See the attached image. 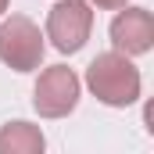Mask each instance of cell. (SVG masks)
Returning <instances> with one entry per match:
<instances>
[{
	"mask_svg": "<svg viewBox=\"0 0 154 154\" xmlns=\"http://www.w3.org/2000/svg\"><path fill=\"white\" fill-rule=\"evenodd\" d=\"M90 29H93V11L86 0H61L47 14V39L61 54L82 50V43L90 39Z\"/></svg>",
	"mask_w": 154,
	"mask_h": 154,
	"instance_id": "cell-3",
	"label": "cell"
},
{
	"mask_svg": "<svg viewBox=\"0 0 154 154\" xmlns=\"http://www.w3.org/2000/svg\"><path fill=\"white\" fill-rule=\"evenodd\" d=\"M0 61L14 72H32L43 61V36L25 14H11L0 25Z\"/></svg>",
	"mask_w": 154,
	"mask_h": 154,
	"instance_id": "cell-2",
	"label": "cell"
},
{
	"mask_svg": "<svg viewBox=\"0 0 154 154\" xmlns=\"http://www.w3.org/2000/svg\"><path fill=\"white\" fill-rule=\"evenodd\" d=\"M111 43L122 54H147L154 47V18L143 7H125L111 22Z\"/></svg>",
	"mask_w": 154,
	"mask_h": 154,
	"instance_id": "cell-5",
	"label": "cell"
},
{
	"mask_svg": "<svg viewBox=\"0 0 154 154\" xmlns=\"http://www.w3.org/2000/svg\"><path fill=\"white\" fill-rule=\"evenodd\" d=\"M43 133L29 122H7L0 129V154H39Z\"/></svg>",
	"mask_w": 154,
	"mask_h": 154,
	"instance_id": "cell-6",
	"label": "cell"
},
{
	"mask_svg": "<svg viewBox=\"0 0 154 154\" xmlns=\"http://www.w3.org/2000/svg\"><path fill=\"white\" fill-rule=\"evenodd\" d=\"M97 7H125V0H93Z\"/></svg>",
	"mask_w": 154,
	"mask_h": 154,
	"instance_id": "cell-7",
	"label": "cell"
},
{
	"mask_svg": "<svg viewBox=\"0 0 154 154\" xmlns=\"http://www.w3.org/2000/svg\"><path fill=\"white\" fill-rule=\"evenodd\" d=\"M86 82L97 93V100H104L111 108H125L140 97V72L129 61V54H122V50L97 54L86 68Z\"/></svg>",
	"mask_w": 154,
	"mask_h": 154,
	"instance_id": "cell-1",
	"label": "cell"
},
{
	"mask_svg": "<svg viewBox=\"0 0 154 154\" xmlns=\"http://www.w3.org/2000/svg\"><path fill=\"white\" fill-rule=\"evenodd\" d=\"M32 104H36V111L43 118H65L79 104V79H75V72L65 68V65L47 68L39 75V82H36Z\"/></svg>",
	"mask_w": 154,
	"mask_h": 154,
	"instance_id": "cell-4",
	"label": "cell"
},
{
	"mask_svg": "<svg viewBox=\"0 0 154 154\" xmlns=\"http://www.w3.org/2000/svg\"><path fill=\"white\" fill-rule=\"evenodd\" d=\"M4 11H7V0H0V14H4Z\"/></svg>",
	"mask_w": 154,
	"mask_h": 154,
	"instance_id": "cell-8",
	"label": "cell"
}]
</instances>
